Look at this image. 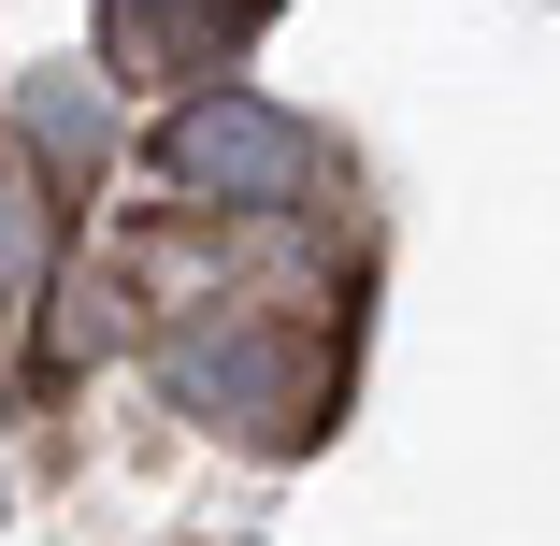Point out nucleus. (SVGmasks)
<instances>
[{"mask_svg":"<svg viewBox=\"0 0 560 546\" xmlns=\"http://www.w3.org/2000/svg\"><path fill=\"white\" fill-rule=\"evenodd\" d=\"M159 159H173L187 201H302V173H316L302 116H273V101H245V86H201L159 130Z\"/></svg>","mask_w":560,"mask_h":546,"instance_id":"f257e3e1","label":"nucleus"},{"mask_svg":"<svg viewBox=\"0 0 560 546\" xmlns=\"http://www.w3.org/2000/svg\"><path fill=\"white\" fill-rule=\"evenodd\" d=\"M30 130L44 144H86V86H30Z\"/></svg>","mask_w":560,"mask_h":546,"instance_id":"7ed1b4c3","label":"nucleus"},{"mask_svg":"<svg viewBox=\"0 0 560 546\" xmlns=\"http://www.w3.org/2000/svg\"><path fill=\"white\" fill-rule=\"evenodd\" d=\"M173 388H187V403H215V417H245V431H259V417L288 403V360H273V346H245V332H231V346H173Z\"/></svg>","mask_w":560,"mask_h":546,"instance_id":"f03ea898","label":"nucleus"}]
</instances>
